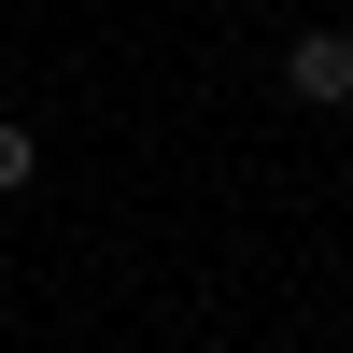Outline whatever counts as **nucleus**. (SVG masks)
<instances>
[{
  "mask_svg": "<svg viewBox=\"0 0 353 353\" xmlns=\"http://www.w3.org/2000/svg\"><path fill=\"white\" fill-rule=\"evenodd\" d=\"M28 170H43V141H28V128H14V113H0V198H14V184H28Z\"/></svg>",
  "mask_w": 353,
  "mask_h": 353,
  "instance_id": "2",
  "label": "nucleus"
},
{
  "mask_svg": "<svg viewBox=\"0 0 353 353\" xmlns=\"http://www.w3.org/2000/svg\"><path fill=\"white\" fill-rule=\"evenodd\" d=\"M283 85H297V99H353V43H339V28H297Z\"/></svg>",
  "mask_w": 353,
  "mask_h": 353,
  "instance_id": "1",
  "label": "nucleus"
}]
</instances>
